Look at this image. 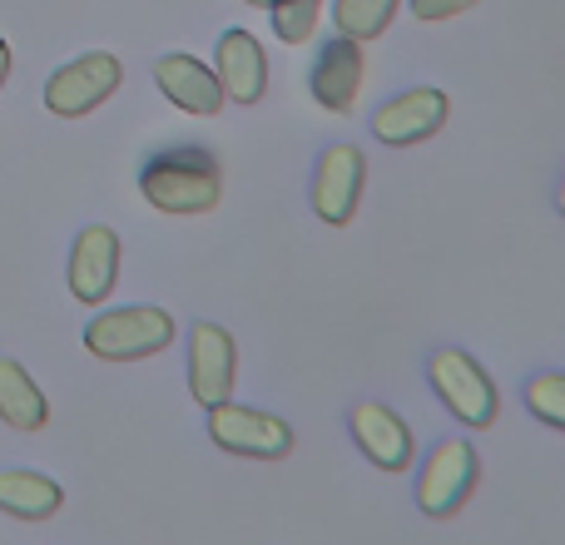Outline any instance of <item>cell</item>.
Masks as SVG:
<instances>
[{
    "label": "cell",
    "instance_id": "6da1fadb",
    "mask_svg": "<svg viewBox=\"0 0 565 545\" xmlns=\"http://www.w3.org/2000/svg\"><path fill=\"white\" fill-rule=\"evenodd\" d=\"M139 194H145L149 209L174 218H194L218 209L224 199V174H218V159L199 145H174L159 149V154L145 159L139 169Z\"/></svg>",
    "mask_w": 565,
    "mask_h": 545
},
{
    "label": "cell",
    "instance_id": "7a4b0ae2",
    "mask_svg": "<svg viewBox=\"0 0 565 545\" xmlns=\"http://www.w3.org/2000/svg\"><path fill=\"white\" fill-rule=\"evenodd\" d=\"M179 322L164 308L129 302V308H105L85 322V352L99 362H145L174 342Z\"/></svg>",
    "mask_w": 565,
    "mask_h": 545
},
{
    "label": "cell",
    "instance_id": "3957f363",
    "mask_svg": "<svg viewBox=\"0 0 565 545\" xmlns=\"http://www.w3.org/2000/svg\"><path fill=\"white\" fill-rule=\"evenodd\" d=\"M427 382H431V392H437V402L461 421V427L481 431V427H491V421H497L501 387H497V377H491V372L471 357V352H461V348L431 352Z\"/></svg>",
    "mask_w": 565,
    "mask_h": 545
},
{
    "label": "cell",
    "instance_id": "277c9868",
    "mask_svg": "<svg viewBox=\"0 0 565 545\" xmlns=\"http://www.w3.org/2000/svg\"><path fill=\"white\" fill-rule=\"evenodd\" d=\"M477 481H481L477 447H471L467 437L437 441V447H431V457H427V467H422V477H417L422 516H431V521L457 516V511L467 506V496L477 491Z\"/></svg>",
    "mask_w": 565,
    "mask_h": 545
},
{
    "label": "cell",
    "instance_id": "5b68a950",
    "mask_svg": "<svg viewBox=\"0 0 565 545\" xmlns=\"http://www.w3.org/2000/svg\"><path fill=\"white\" fill-rule=\"evenodd\" d=\"M125 85V65H119L109 50H89V55L60 65L45 79V109L55 119H85L105 105L115 89Z\"/></svg>",
    "mask_w": 565,
    "mask_h": 545
},
{
    "label": "cell",
    "instance_id": "8992f818",
    "mask_svg": "<svg viewBox=\"0 0 565 545\" xmlns=\"http://www.w3.org/2000/svg\"><path fill=\"white\" fill-rule=\"evenodd\" d=\"M209 437L224 447L228 457H254V461H278L292 451V427L274 412L244 407V402H218L209 407Z\"/></svg>",
    "mask_w": 565,
    "mask_h": 545
},
{
    "label": "cell",
    "instance_id": "52a82bcc",
    "mask_svg": "<svg viewBox=\"0 0 565 545\" xmlns=\"http://www.w3.org/2000/svg\"><path fill=\"white\" fill-rule=\"evenodd\" d=\"M451 119V95L441 85H412L402 95L382 99L372 109V135L387 149H412L422 139L441 135V125Z\"/></svg>",
    "mask_w": 565,
    "mask_h": 545
},
{
    "label": "cell",
    "instance_id": "ba28073f",
    "mask_svg": "<svg viewBox=\"0 0 565 545\" xmlns=\"http://www.w3.org/2000/svg\"><path fill=\"white\" fill-rule=\"evenodd\" d=\"M362 189H367V154L358 145L322 149L318 169H312V214L332 228H348L358 218Z\"/></svg>",
    "mask_w": 565,
    "mask_h": 545
},
{
    "label": "cell",
    "instance_id": "9c48e42d",
    "mask_svg": "<svg viewBox=\"0 0 565 545\" xmlns=\"http://www.w3.org/2000/svg\"><path fill=\"white\" fill-rule=\"evenodd\" d=\"M234 382H238V342L224 322H194L189 332V392L199 407H218L234 402Z\"/></svg>",
    "mask_w": 565,
    "mask_h": 545
},
{
    "label": "cell",
    "instance_id": "30bf717a",
    "mask_svg": "<svg viewBox=\"0 0 565 545\" xmlns=\"http://www.w3.org/2000/svg\"><path fill=\"white\" fill-rule=\"evenodd\" d=\"M362 85H367V55H362L358 40L332 35L328 45H318L308 70V89L328 115H352L362 99Z\"/></svg>",
    "mask_w": 565,
    "mask_h": 545
},
{
    "label": "cell",
    "instance_id": "8fae6325",
    "mask_svg": "<svg viewBox=\"0 0 565 545\" xmlns=\"http://www.w3.org/2000/svg\"><path fill=\"white\" fill-rule=\"evenodd\" d=\"M348 427H352L358 451L377 471H407L412 461H417V437H412V427L387 402H358V407L348 412Z\"/></svg>",
    "mask_w": 565,
    "mask_h": 545
},
{
    "label": "cell",
    "instance_id": "7c38bea8",
    "mask_svg": "<svg viewBox=\"0 0 565 545\" xmlns=\"http://www.w3.org/2000/svg\"><path fill=\"white\" fill-rule=\"evenodd\" d=\"M70 298L85 302V308H99L109 292L119 288V234L105 224L79 228L75 248H70Z\"/></svg>",
    "mask_w": 565,
    "mask_h": 545
},
{
    "label": "cell",
    "instance_id": "4fadbf2b",
    "mask_svg": "<svg viewBox=\"0 0 565 545\" xmlns=\"http://www.w3.org/2000/svg\"><path fill=\"white\" fill-rule=\"evenodd\" d=\"M214 75L224 85V99L234 105H258L268 95V50L254 30H224L214 45Z\"/></svg>",
    "mask_w": 565,
    "mask_h": 545
},
{
    "label": "cell",
    "instance_id": "5bb4252c",
    "mask_svg": "<svg viewBox=\"0 0 565 545\" xmlns=\"http://www.w3.org/2000/svg\"><path fill=\"white\" fill-rule=\"evenodd\" d=\"M154 85H159V95H164L174 109H184V115H199V119H214L218 109L228 105L224 85H218V75H214V65L184 55V50L154 60Z\"/></svg>",
    "mask_w": 565,
    "mask_h": 545
},
{
    "label": "cell",
    "instance_id": "9a60e30c",
    "mask_svg": "<svg viewBox=\"0 0 565 545\" xmlns=\"http://www.w3.org/2000/svg\"><path fill=\"white\" fill-rule=\"evenodd\" d=\"M60 506H65V491H60V481H50L45 471H30V467L0 471V511H6V516L50 521Z\"/></svg>",
    "mask_w": 565,
    "mask_h": 545
},
{
    "label": "cell",
    "instance_id": "2e32d148",
    "mask_svg": "<svg viewBox=\"0 0 565 545\" xmlns=\"http://www.w3.org/2000/svg\"><path fill=\"white\" fill-rule=\"evenodd\" d=\"M0 421L15 431H40L50 421L45 392L25 372V362H15V357H0Z\"/></svg>",
    "mask_w": 565,
    "mask_h": 545
},
{
    "label": "cell",
    "instance_id": "e0dca14e",
    "mask_svg": "<svg viewBox=\"0 0 565 545\" xmlns=\"http://www.w3.org/2000/svg\"><path fill=\"white\" fill-rule=\"evenodd\" d=\"M397 10L402 0H332V30L358 40V45H372L377 35H387Z\"/></svg>",
    "mask_w": 565,
    "mask_h": 545
},
{
    "label": "cell",
    "instance_id": "ac0fdd59",
    "mask_svg": "<svg viewBox=\"0 0 565 545\" xmlns=\"http://www.w3.org/2000/svg\"><path fill=\"white\" fill-rule=\"evenodd\" d=\"M322 10H328L322 0H282V6L268 10L274 15V35L282 45H308L322 25Z\"/></svg>",
    "mask_w": 565,
    "mask_h": 545
},
{
    "label": "cell",
    "instance_id": "d6986e66",
    "mask_svg": "<svg viewBox=\"0 0 565 545\" xmlns=\"http://www.w3.org/2000/svg\"><path fill=\"white\" fill-rule=\"evenodd\" d=\"M526 412L551 431H565V372H541L526 382Z\"/></svg>",
    "mask_w": 565,
    "mask_h": 545
},
{
    "label": "cell",
    "instance_id": "ffe728a7",
    "mask_svg": "<svg viewBox=\"0 0 565 545\" xmlns=\"http://www.w3.org/2000/svg\"><path fill=\"white\" fill-rule=\"evenodd\" d=\"M412 10V20H427V25H441V20H457L467 10H477L481 0H402Z\"/></svg>",
    "mask_w": 565,
    "mask_h": 545
},
{
    "label": "cell",
    "instance_id": "44dd1931",
    "mask_svg": "<svg viewBox=\"0 0 565 545\" xmlns=\"http://www.w3.org/2000/svg\"><path fill=\"white\" fill-rule=\"evenodd\" d=\"M6 79H10V40L0 35V89H6Z\"/></svg>",
    "mask_w": 565,
    "mask_h": 545
},
{
    "label": "cell",
    "instance_id": "7402d4cb",
    "mask_svg": "<svg viewBox=\"0 0 565 545\" xmlns=\"http://www.w3.org/2000/svg\"><path fill=\"white\" fill-rule=\"evenodd\" d=\"M244 6H258V10H274V6H282V0H244Z\"/></svg>",
    "mask_w": 565,
    "mask_h": 545
},
{
    "label": "cell",
    "instance_id": "603a6c76",
    "mask_svg": "<svg viewBox=\"0 0 565 545\" xmlns=\"http://www.w3.org/2000/svg\"><path fill=\"white\" fill-rule=\"evenodd\" d=\"M556 209H561V218H565V184H561V194H556Z\"/></svg>",
    "mask_w": 565,
    "mask_h": 545
}]
</instances>
